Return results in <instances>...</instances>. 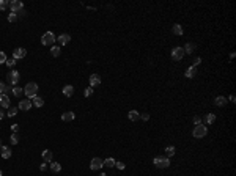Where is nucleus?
Returning a JSON list of instances; mask_svg holds the SVG:
<instances>
[{
    "mask_svg": "<svg viewBox=\"0 0 236 176\" xmlns=\"http://www.w3.org/2000/svg\"><path fill=\"white\" fill-rule=\"evenodd\" d=\"M0 146H2V142H0Z\"/></svg>",
    "mask_w": 236,
    "mask_h": 176,
    "instance_id": "de8ad7c7",
    "label": "nucleus"
},
{
    "mask_svg": "<svg viewBox=\"0 0 236 176\" xmlns=\"http://www.w3.org/2000/svg\"><path fill=\"white\" fill-rule=\"evenodd\" d=\"M104 165H106V167H113V165H115V160L112 159V157H109V159L104 160Z\"/></svg>",
    "mask_w": 236,
    "mask_h": 176,
    "instance_id": "2f4dec72",
    "label": "nucleus"
},
{
    "mask_svg": "<svg viewBox=\"0 0 236 176\" xmlns=\"http://www.w3.org/2000/svg\"><path fill=\"white\" fill-rule=\"evenodd\" d=\"M32 107V101L30 99H24V101H19V107L17 109H21V110H29Z\"/></svg>",
    "mask_w": 236,
    "mask_h": 176,
    "instance_id": "ddd939ff",
    "label": "nucleus"
},
{
    "mask_svg": "<svg viewBox=\"0 0 236 176\" xmlns=\"http://www.w3.org/2000/svg\"><path fill=\"white\" fill-rule=\"evenodd\" d=\"M2 157L3 159H10L11 157V150L8 146H2Z\"/></svg>",
    "mask_w": 236,
    "mask_h": 176,
    "instance_id": "a211bd4d",
    "label": "nucleus"
},
{
    "mask_svg": "<svg viewBox=\"0 0 236 176\" xmlns=\"http://www.w3.org/2000/svg\"><path fill=\"white\" fill-rule=\"evenodd\" d=\"M128 116H129L131 121H137V119L140 118V113L137 112V110H131V112L128 113Z\"/></svg>",
    "mask_w": 236,
    "mask_h": 176,
    "instance_id": "6ab92c4d",
    "label": "nucleus"
},
{
    "mask_svg": "<svg viewBox=\"0 0 236 176\" xmlns=\"http://www.w3.org/2000/svg\"><path fill=\"white\" fill-rule=\"evenodd\" d=\"M22 93H24V88H21V87H14V88H13V95H14V96L19 98Z\"/></svg>",
    "mask_w": 236,
    "mask_h": 176,
    "instance_id": "cd10ccee",
    "label": "nucleus"
},
{
    "mask_svg": "<svg viewBox=\"0 0 236 176\" xmlns=\"http://www.w3.org/2000/svg\"><path fill=\"white\" fill-rule=\"evenodd\" d=\"M140 118L143 119V121H148V119H150V115H148V113H140Z\"/></svg>",
    "mask_w": 236,
    "mask_h": 176,
    "instance_id": "ea45409f",
    "label": "nucleus"
},
{
    "mask_svg": "<svg viewBox=\"0 0 236 176\" xmlns=\"http://www.w3.org/2000/svg\"><path fill=\"white\" fill-rule=\"evenodd\" d=\"M206 134H208V127H206V126H203V124L195 126V129L192 131V135H194L195 138H203Z\"/></svg>",
    "mask_w": 236,
    "mask_h": 176,
    "instance_id": "7ed1b4c3",
    "label": "nucleus"
},
{
    "mask_svg": "<svg viewBox=\"0 0 236 176\" xmlns=\"http://www.w3.org/2000/svg\"><path fill=\"white\" fill-rule=\"evenodd\" d=\"M43 159H44V162H52V151L44 150L43 151Z\"/></svg>",
    "mask_w": 236,
    "mask_h": 176,
    "instance_id": "412c9836",
    "label": "nucleus"
},
{
    "mask_svg": "<svg viewBox=\"0 0 236 176\" xmlns=\"http://www.w3.org/2000/svg\"><path fill=\"white\" fill-rule=\"evenodd\" d=\"M10 6V3L6 2V0H0V11H3V10H6V8Z\"/></svg>",
    "mask_w": 236,
    "mask_h": 176,
    "instance_id": "c756f323",
    "label": "nucleus"
},
{
    "mask_svg": "<svg viewBox=\"0 0 236 176\" xmlns=\"http://www.w3.org/2000/svg\"><path fill=\"white\" fill-rule=\"evenodd\" d=\"M173 154H175V146H167L165 148V156L167 157H172Z\"/></svg>",
    "mask_w": 236,
    "mask_h": 176,
    "instance_id": "bb28decb",
    "label": "nucleus"
},
{
    "mask_svg": "<svg viewBox=\"0 0 236 176\" xmlns=\"http://www.w3.org/2000/svg\"><path fill=\"white\" fill-rule=\"evenodd\" d=\"M30 101H32V105H35V107H43L44 105V101L40 96H33Z\"/></svg>",
    "mask_w": 236,
    "mask_h": 176,
    "instance_id": "2eb2a0df",
    "label": "nucleus"
},
{
    "mask_svg": "<svg viewBox=\"0 0 236 176\" xmlns=\"http://www.w3.org/2000/svg\"><path fill=\"white\" fill-rule=\"evenodd\" d=\"M93 95V88L90 87V88H85V91H84V96L85 98H88V96H92Z\"/></svg>",
    "mask_w": 236,
    "mask_h": 176,
    "instance_id": "f704fd0d",
    "label": "nucleus"
},
{
    "mask_svg": "<svg viewBox=\"0 0 236 176\" xmlns=\"http://www.w3.org/2000/svg\"><path fill=\"white\" fill-rule=\"evenodd\" d=\"M194 49H195V44L194 43H187L184 47H183V50H184V53H192L194 52Z\"/></svg>",
    "mask_w": 236,
    "mask_h": 176,
    "instance_id": "aec40b11",
    "label": "nucleus"
},
{
    "mask_svg": "<svg viewBox=\"0 0 236 176\" xmlns=\"http://www.w3.org/2000/svg\"><path fill=\"white\" fill-rule=\"evenodd\" d=\"M10 91H13V87H11V85H5V88H3V95H8Z\"/></svg>",
    "mask_w": 236,
    "mask_h": 176,
    "instance_id": "c9c22d12",
    "label": "nucleus"
},
{
    "mask_svg": "<svg viewBox=\"0 0 236 176\" xmlns=\"http://www.w3.org/2000/svg\"><path fill=\"white\" fill-rule=\"evenodd\" d=\"M184 76H186L187 79L195 77V76H197V68H195V66H189V68L186 69V72H184Z\"/></svg>",
    "mask_w": 236,
    "mask_h": 176,
    "instance_id": "f8f14e48",
    "label": "nucleus"
},
{
    "mask_svg": "<svg viewBox=\"0 0 236 176\" xmlns=\"http://www.w3.org/2000/svg\"><path fill=\"white\" fill-rule=\"evenodd\" d=\"M183 57H184L183 47H173V49H172V58H173L175 61H179Z\"/></svg>",
    "mask_w": 236,
    "mask_h": 176,
    "instance_id": "423d86ee",
    "label": "nucleus"
},
{
    "mask_svg": "<svg viewBox=\"0 0 236 176\" xmlns=\"http://www.w3.org/2000/svg\"><path fill=\"white\" fill-rule=\"evenodd\" d=\"M16 113H17V107H10V109H8V113H6V115L13 118Z\"/></svg>",
    "mask_w": 236,
    "mask_h": 176,
    "instance_id": "c85d7f7f",
    "label": "nucleus"
},
{
    "mask_svg": "<svg viewBox=\"0 0 236 176\" xmlns=\"http://www.w3.org/2000/svg\"><path fill=\"white\" fill-rule=\"evenodd\" d=\"M194 123L198 126V124H202V118L200 116H194Z\"/></svg>",
    "mask_w": 236,
    "mask_h": 176,
    "instance_id": "a19ab883",
    "label": "nucleus"
},
{
    "mask_svg": "<svg viewBox=\"0 0 236 176\" xmlns=\"http://www.w3.org/2000/svg\"><path fill=\"white\" fill-rule=\"evenodd\" d=\"M50 170H52L54 173H58V171L61 170V165H60L58 162H50Z\"/></svg>",
    "mask_w": 236,
    "mask_h": 176,
    "instance_id": "393cba45",
    "label": "nucleus"
},
{
    "mask_svg": "<svg viewBox=\"0 0 236 176\" xmlns=\"http://www.w3.org/2000/svg\"><path fill=\"white\" fill-rule=\"evenodd\" d=\"M214 104H216L217 107H224V105L227 104V98H224V96H217V98L214 99Z\"/></svg>",
    "mask_w": 236,
    "mask_h": 176,
    "instance_id": "f3484780",
    "label": "nucleus"
},
{
    "mask_svg": "<svg viewBox=\"0 0 236 176\" xmlns=\"http://www.w3.org/2000/svg\"><path fill=\"white\" fill-rule=\"evenodd\" d=\"M10 142H11V145H17V142H19V137H17L16 134H13V135L10 137Z\"/></svg>",
    "mask_w": 236,
    "mask_h": 176,
    "instance_id": "473e14b6",
    "label": "nucleus"
},
{
    "mask_svg": "<svg viewBox=\"0 0 236 176\" xmlns=\"http://www.w3.org/2000/svg\"><path fill=\"white\" fill-rule=\"evenodd\" d=\"M153 164L156 165L158 168H167V167L170 165V160H168V157H162V156H158V157H154Z\"/></svg>",
    "mask_w": 236,
    "mask_h": 176,
    "instance_id": "f03ea898",
    "label": "nucleus"
},
{
    "mask_svg": "<svg viewBox=\"0 0 236 176\" xmlns=\"http://www.w3.org/2000/svg\"><path fill=\"white\" fill-rule=\"evenodd\" d=\"M25 55H27V50L24 49V47H17L14 52H13V58H24L25 57Z\"/></svg>",
    "mask_w": 236,
    "mask_h": 176,
    "instance_id": "1a4fd4ad",
    "label": "nucleus"
},
{
    "mask_svg": "<svg viewBox=\"0 0 236 176\" xmlns=\"http://www.w3.org/2000/svg\"><path fill=\"white\" fill-rule=\"evenodd\" d=\"M10 8H11V13H19L24 10V5L21 0H13V2H10Z\"/></svg>",
    "mask_w": 236,
    "mask_h": 176,
    "instance_id": "0eeeda50",
    "label": "nucleus"
},
{
    "mask_svg": "<svg viewBox=\"0 0 236 176\" xmlns=\"http://www.w3.org/2000/svg\"><path fill=\"white\" fill-rule=\"evenodd\" d=\"M3 116H5V113H3V110H2V109H0V119H2Z\"/></svg>",
    "mask_w": 236,
    "mask_h": 176,
    "instance_id": "c03bdc74",
    "label": "nucleus"
},
{
    "mask_svg": "<svg viewBox=\"0 0 236 176\" xmlns=\"http://www.w3.org/2000/svg\"><path fill=\"white\" fill-rule=\"evenodd\" d=\"M216 121V115L214 113H208L206 116H205V123L206 124H213Z\"/></svg>",
    "mask_w": 236,
    "mask_h": 176,
    "instance_id": "b1692460",
    "label": "nucleus"
},
{
    "mask_svg": "<svg viewBox=\"0 0 236 176\" xmlns=\"http://www.w3.org/2000/svg\"><path fill=\"white\" fill-rule=\"evenodd\" d=\"M200 63H202V58H200V57H197V58L194 60V64H192V66H195V68H197V66H198V64H200Z\"/></svg>",
    "mask_w": 236,
    "mask_h": 176,
    "instance_id": "58836bf2",
    "label": "nucleus"
},
{
    "mask_svg": "<svg viewBox=\"0 0 236 176\" xmlns=\"http://www.w3.org/2000/svg\"><path fill=\"white\" fill-rule=\"evenodd\" d=\"M8 21H10V22H16V21H17V14H16V13H10V16H8Z\"/></svg>",
    "mask_w": 236,
    "mask_h": 176,
    "instance_id": "72a5a7b5",
    "label": "nucleus"
},
{
    "mask_svg": "<svg viewBox=\"0 0 236 176\" xmlns=\"http://www.w3.org/2000/svg\"><path fill=\"white\" fill-rule=\"evenodd\" d=\"M99 176H107V174H104V173H101V174H99Z\"/></svg>",
    "mask_w": 236,
    "mask_h": 176,
    "instance_id": "a18cd8bd",
    "label": "nucleus"
},
{
    "mask_svg": "<svg viewBox=\"0 0 236 176\" xmlns=\"http://www.w3.org/2000/svg\"><path fill=\"white\" fill-rule=\"evenodd\" d=\"M72 93H74V87L72 85H66V87H63V95H65L66 98H71Z\"/></svg>",
    "mask_w": 236,
    "mask_h": 176,
    "instance_id": "dca6fc26",
    "label": "nucleus"
},
{
    "mask_svg": "<svg viewBox=\"0 0 236 176\" xmlns=\"http://www.w3.org/2000/svg\"><path fill=\"white\" fill-rule=\"evenodd\" d=\"M3 88H5V83H3L2 80H0V95L3 93Z\"/></svg>",
    "mask_w": 236,
    "mask_h": 176,
    "instance_id": "37998d69",
    "label": "nucleus"
},
{
    "mask_svg": "<svg viewBox=\"0 0 236 176\" xmlns=\"http://www.w3.org/2000/svg\"><path fill=\"white\" fill-rule=\"evenodd\" d=\"M24 93H25L27 98H30V99H32L33 96H36V93H38V83L29 82V83L24 87Z\"/></svg>",
    "mask_w": 236,
    "mask_h": 176,
    "instance_id": "f257e3e1",
    "label": "nucleus"
},
{
    "mask_svg": "<svg viewBox=\"0 0 236 176\" xmlns=\"http://www.w3.org/2000/svg\"><path fill=\"white\" fill-rule=\"evenodd\" d=\"M102 165H104V160H101L99 157H93L92 164H90V168L92 170H99V168H102Z\"/></svg>",
    "mask_w": 236,
    "mask_h": 176,
    "instance_id": "6e6552de",
    "label": "nucleus"
},
{
    "mask_svg": "<svg viewBox=\"0 0 236 176\" xmlns=\"http://www.w3.org/2000/svg\"><path fill=\"white\" fill-rule=\"evenodd\" d=\"M55 35H54L52 32H46L43 35V38H41V43L44 44V46H50V44H54L55 43Z\"/></svg>",
    "mask_w": 236,
    "mask_h": 176,
    "instance_id": "20e7f679",
    "label": "nucleus"
},
{
    "mask_svg": "<svg viewBox=\"0 0 236 176\" xmlns=\"http://www.w3.org/2000/svg\"><path fill=\"white\" fill-rule=\"evenodd\" d=\"M60 52H61V49L58 47V46H54V47L50 49V53H52V57H58V55H60Z\"/></svg>",
    "mask_w": 236,
    "mask_h": 176,
    "instance_id": "a878e982",
    "label": "nucleus"
},
{
    "mask_svg": "<svg viewBox=\"0 0 236 176\" xmlns=\"http://www.w3.org/2000/svg\"><path fill=\"white\" fill-rule=\"evenodd\" d=\"M57 40H58L60 46H66V44H68V43L71 41V36H69L68 33H61V35L58 36V38H57Z\"/></svg>",
    "mask_w": 236,
    "mask_h": 176,
    "instance_id": "9d476101",
    "label": "nucleus"
},
{
    "mask_svg": "<svg viewBox=\"0 0 236 176\" xmlns=\"http://www.w3.org/2000/svg\"><path fill=\"white\" fill-rule=\"evenodd\" d=\"M74 113H72V112H66V113H63L61 115V119H63V121H72V119H74Z\"/></svg>",
    "mask_w": 236,
    "mask_h": 176,
    "instance_id": "5701e85b",
    "label": "nucleus"
},
{
    "mask_svg": "<svg viewBox=\"0 0 236 176\" xmlns=\"http://www.w3.org/2000/svg\"><path fill=\"white\" fill-rule=\"evenodd\" d=\"M0 176H2V170H0Z\"/></svg>",
    "mask_w": 236,
    "mask_h": 176,
    "instance_id": "49530a36",
    "label": "nucleus"
},
{
    "mask_svg": "<svg viewBox=\"0 0 236 176\" xmlns=\"http://www.w3.org/2000/svg\"><path fill=\"white\" fill-rule=\"evenodd\" d=\"M0 107H6L10 109V98H8V95H0Z\"/></svg>",
    "mask_w": 236,
    "mask_h": 176,
    "instance_id": "9b49d317",
    "label": "nucleus"
},
{
    "mask_svg": "<svg viewBox=\"0 0 236 176\" xmlns=\"http://www.w3.org/2000/svg\"><path fill=\"white\" fill-rule=\"evenodd\" d=\"M6 79H8V82H10V85L13 87V85H16V83L19 82L21 77H19V72L13 69V71H10V72L6 74Z\"/></svg>",
    "mask_w": 236,
    "mask_h": 176,
    "instance_id": "39448f33",
    "label": "nucleus"
},
{
    "mask_svg": "<svg viewBox=\"0 0 236 176\" xmlns=\"http://www.w3.org/2000/svg\"><path fill=\"white\" fill-rule=\"evenodd\" d=\"M115 165H116L118 170H124V164L123 162H115Z\"/></svg>",
    "mask_w": 236,
    "mask_h": 176,
    "instance_id": "4c0bfd02",
    "label": "nucleus"
},
{
    "mask_svg": "<svg viewBox=\"0 0 236 176\" xmlns=\"http://www.w3.org/2000/svg\"><path fill=\"white\" fill-rule=\"evenodd\" d=\"M6 66H10V68H14V64H16V58H6Z\"/></svg>",
    "mask_w": 236,
    "mask_h": 176,
    "instance_id": "7c9ffc66",
    "label": "nucleus"
},
{
    "mask_svg": "<svg viewBox=\"0 0 236 176\" xmlns=\"http://www.w3.org/2000/svg\"><path fill=\"white\" fill-rule=\"evenodd\" d=\"M11 131L13 132H17V131H19V124H13L11 126Z\"/></svg>",
    "mask_w": 236,
    "mask_h": 176,
    "instance_id": "79ce46f5",
    "label": "nucleus"
},
{
    "mask_svg": "<svg viewBox=\"0 0 236 176\" xmlns=\"http://www.w3.org/2000/svg\"><path fill=\"white\" fill-rule=\"evenodd\" d=\"M172 32H173L175 35H178V36H181L183 35V27H181L179 24H175L173 27H172Z\"/></svg>",
    "mask_w": 236,
    "mask_h": 176,
    "instance_id": "4be33fe9",
    "label": "nucleus"
},
{
    "mask_svg": "<svg viewBox=\"0 0 236 176\" xmlns=\"http://www.w3.org/2000/svg\"><path fill=\"white\" fill-rule=\"evenodd\" d=\"M101 83V77L98 76V74H93V76H90V87H96V85H99Z\"/></svg>",
    "mask_w": 236,
    "mask_h": 176,
    "instance_id": "4468645a",
    "label": "nucleus"
},
{
    "mask_svg": "<svg viewBox=\"0 0 236 176\" xmlns=\"http://www.w3.org/2000/svg\"><path fill=\"white\" fill-rule=\"evenodd\" d=\"M2 63H6V55H5V52H0V64Z\"/></svg>",
    "mask_w": 236,
    "mask_h": 176,
    "instance_id": "e433bc0d",
    "label": "nucleus"
}]
</instances>
